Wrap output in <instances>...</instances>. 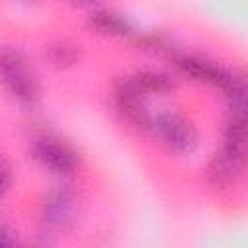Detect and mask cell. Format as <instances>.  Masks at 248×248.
Listing matches in <instances>:
<instances>
[{"instance_id":"cell-1","label":"cell","mask_w":248,"mask_h":248,"mask_svg":"<svg viewBox=\"0 0 248 248\" xmlns=\"http://www.w3.org/2000/svg\"><path fill=\"white\" fill-rule=\"evenodd\" d=\"M0 81L19 101H33L37 97V78L19 50H0Z\"/></svg>"},{"instance_id":"cell-2","label":"cell","mask_w":248,"mask_h":248,"mask_svg":"<svg viewBox=\"0 0 248 248\" xmlns=\"http://www.w3.org/2000/svg\"><path fill=\"white\" fill-rule=\"evenodd\" d=\"M153 128L159 132V136L176 151H188L196 143V132L194 128L172 112H163L153 120Z\"/></svg>"},{"instance_id":"cell-3","label":"cell","mask_w":248,"mask_h":248,"mask_svg":"<svg viewBox=\"0 0 248 248\" xmlns=\"http://www.w3.org/2000/svg\"><path fill=\"white\" fill-rule=\"evenodd\" d=\"M35 157L54 172H70L76 167V153L52 138H41L35 143Z\"/></svg>"},{"instance_id":"cell-4","label":"cell","mask_w":248,"mask_h":248,"mask_svg":"<svg viewBox=\"0 0 248 248\" xmlns=\"http://www.w3.org/2000/svg\"><path fill=\"white\" fill-rule=\"evenodd\" d=\"M118 103L122 110L140 126H147L151 122V116L147 114L143 103H141V89L138 87L136 81H122L116 89Z\"/></svg>"},{"instance_id":"cell-5","label":"cell","mask_w":248,"mask_h":248,"mask_svg":"<svg viewBox=\"0 0 248 248\" xmlns=\"http://www.w3.org/2000/svg\"><path fill=\"white\" fill-rule=\"evenodd\" d=\"M178 64L190 76H194L198 79H203V81H213V83H219V85H225L229 76H231V74L223 72L221 68H217L215 64L207 62L203 58H196V56H182L178 60Z\"/></svg>"},{"instance_id":"cell-6","label":"cell","mask_w":248,"mask_h":248,"mask_svg":"<svg viewBox=\"0 0 248 248\" xmlns=\"http://www.w3.org/2000/svg\"><path fill=\"white\" fill-rule=\"evenodd\" d=\"M74 200L68 192H54L45 205V219L52 227H64L72 219Z\"/></svg>"},{"instance_id":"cell-7","label":"cell","mask_w":248,"mask_h":248,"mask_svg":"<svg viewBox=\"0 0 248 248\" xmlns=\"http://www.w3.org/2000/svg\"><path fill=\"white\" fill-rule=\"evenodd\" d=\"M93 19L95 23L101 27V29H107V31H112V33H120L122 29H126V21L122 17H118L116 14H112L110 10H99L93 14Z\"/></svg>"},{"instance_id":"cell-8","label":"cell","mask_w":248,"mask_h":248,"mask_svg":"<svg viewBox=\"0 0 248 248\" xmlns=\"http://www.w3.org/2000/svg\"><path fill=\"white\" fill-rule=\"evenodd\" d=\"M138 87L140 89H155V91H163L169 87V79L161 74H155V72H145L138 78Z\"/></svg>"},{"instance_id":"cell-9","label":"cell","mask_w":248,"mask_h":248,"mask_svg":"<svg viewBox=\"0 0 248 248\" xmlns=\"http://www.w3.org/2000/svg\"><path fill=\"white\" fill-rule=\"evenodd\" d=\"M6 186H8V167H6V163H4L2 157H0V192H2Z\"/></svg>"},{"instance_id":"cell-10","label":"cell","mask_w":248,"mask_h":248,"mask_svg":"<svg viewBox=\"0 0 248 248\" xmlns=\"http://www.w3.org/2000/svg\"><path fill=\"white\" fill-rule=\"evenodd\" d=\"M0 248H12V238L6 229L0 227Z\"/></svg>"}]
</instances>
